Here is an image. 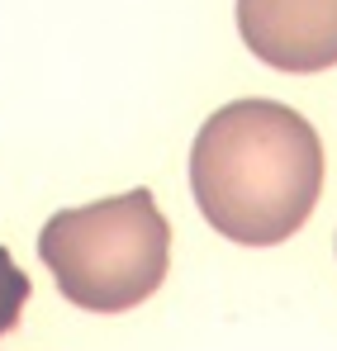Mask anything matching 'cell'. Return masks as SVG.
Returning <instances> with one entry per match:
<instances>
[{
  "mask_svg": "<svg viewBox=\"0 0 337 351\" xmlns=\"http://www.w3.org/2000/svg\"><path fill=\"white\" fill-rule=\"evenodd\" d=\"M190 190L214 233L276 247L309 223L323 195V143L281 100H233L195 133Z\"/></svg>",
  "mask_w": 337,
  "mask_h": 351,
  "instance_id": "6da1fadb",
  "label": "cell"
},
{
  "mask_svg": "<svg viewBox=\"0 0 337 351\" xmlns=\"http://www.w3.org/2000/svg\"><path fill=\"white\" fill-rule=\"evenodd\" d=\"M38 256L76 308L124 313L162 290L171 266V223L152 190L57 209L38 233Z\"/></svg>",
  "mask_w": 337,
  "mask_h": 351,
  "instance_id": "7a4b0ae2",
  "label": "cell"
},
{
  "mask_svg": "<svg viewBox=\"0 0 337 351\" xmlns=\"http://www.w3.org/2000/svg\"><path fill=\"white\" fill-rule=\"evenodd\" d=\"M237 34L276 71L337 66V0H237Z\"/></svg>",
  "mask_w": 337,
  "mask_h": 351,
  "instance_id": "3957f363",
  "label": "cell"
},
{
  "mask_svg": "<svg viewBox=\"0 0 337 351\" xmlns=\"http://www.w3.org/2000/svg\"><path fill=\"white\" fill-rule=\"evenodd\" d=\"M29 294H34L29 276L19 271V261L10 256V247H0V337L19 328V318H24V304H29Z\"/></svg>",
  "mask_w": 337,
  "mask_h": 351,
  "instance_id": "277c9868",
  "label": "cell"
}]
</instances>
